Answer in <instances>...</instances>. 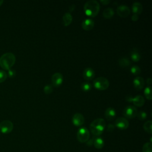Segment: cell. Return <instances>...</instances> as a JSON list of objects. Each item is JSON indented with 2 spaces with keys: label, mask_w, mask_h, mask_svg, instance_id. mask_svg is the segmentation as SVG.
<instances>
[{
  "label": "cell",
  "mask_w": 152,
  "mask_h": 152,
  "mask_svg": "<svg viewBox=\"0 0 152 152\" xmlns=\"http://www.w3.org/2000/svg\"><path fill=\"white\" fill-rule=\"evenodd\" d=\"M100 10V5L97 1L90 0L86 2L84 5L85 14L90 17H96Z\"/></svg>",
  "instance_id": "cell-1"
},
{
  "label": "cell",
  "mask_w": 152,
  "mask_h": 152,
  "mask_svg": "<svg viewBox=\"0 0 152 152\" xmlns=\"http://www.w3.org/2000/svg\"><path fill=\"white\" fill-rule=\"evenodd\" d=\"M106 127V122L102 118H97L94 120L90 125L91 133L95 136L100 135Z\"/></svg>",
  "instance_id": "cell-2"
},
{
  "label": "cell",
  "mask_w": 152,
  "mask_h": 152,
  "mask_svg": "<svg viewBox=\"0 0 152 152\" xmlns=\"http://www.w3.org/2000/svg\"><path fill=\"white\" fill-rule=\"evenodd\" d=\"M15 62V56L11 52L4 53L0 57V66L4 69H10Z\"/></svg>",
  "instance_id": "cell-3"
},
{
  "label": "cell",
  "mask_w": 152,
  "mask_h": 152,
  "mask_svg": "<svg viewBox=\"0 0 152 152\" xmlns=\"http://www.w3.org/2000/svg\"><path fill=\"white\" fill-rule=\"evenodd\" d=\"M94 87L99 90H105L109 86V82L104 77H100L96 78L93 81Z\"/></svg>",
  "instance_id": "cell-4"
},
{
  "label": "cell",
  "mask_w": 152,
  "mask_h": 152,
  "mask_svg": "<svg viewBox=\"0 0 152 152\" xmlns=\"http://www.w3.org/2000/svg\"><path fill=\"white\" fill-rule=\"evenodd\" d=\"M77 138L80 142H86L90 138V132L85 127L80 128L77 133Z\"/></svg>",
  "instance_id": "cell-5"
},
{
  "label": "cell",
  "mask_w": 152,
  "mask_h": 152,
  "mask_svg": "<svg viewBox=\"0 0 152 152\" xmlns=\"http://www.w3.org/2000/svg\"><path fill=\"white\" fill-rule=\"evenodd\" d=\"M123 115L126 119H132L137 116V109L134 106H126L123 111Z\"/></svg>",
  "instance_id": "cell-6"
},
{
  "label": "cell",
  "mask_w": 152,
  "mask_h": 152,
  "mask_svg": "<svg viewBox=\"0 0 152 152\" xmlns=\"http://www.w3.org/2000/svg\"><path fill=\"white\" fill-rule=\"evenodd\" d=\"M13 124L9 120L2 121L0 123V132L4 134H8L13 129Z\"/></svg>",
  "instance_id": "cell-7"
},
{
  "label": "cell",
  "mask_w": 152,
  "mask_h": 152,
  "mask_svg": "<svg viewBox=\"0 0 152 152\" xmlns=\"http://www.w3.org/2000/svg\"><path fill=\"white\" fill-rule=\"evenodd\" d=\"M115 126L121 130L126 129L129 126V122L125 118L120 117L115 120Z\"/></svg>",
  "instance_id": "cell-8"
},
{
  "label": "cell",
  "mask_w": 152,
  "mask_h": 152,
  "mask_svg": "<svg viewBox=\"0 0 152 152\" xmlns=\"http://www.w3.org/2000/svg\"><path fill=\"white\" fill-rule=\"evenodd\" d=\"M63 76L59 72H56L52 75L51 78L52 86L55 87H59L63 83Z\"/></svg>",
  "instance_id": "cell-9"
},
{
  "label": "cell",
  "mask_w": 152,
  "mask_h": 152,
  "mask_svg": "<svg viewBox=\"0 0 152 152\" xmlns=\"http://www.w3.org/2000/svg\"><path fill=\"white\" fill-rule=\"evenodd\" d=\"M127 101L129 102L133 103V104L138 107H141L144 105L145 103V100L143 96L141 95H138L135 96V97H129L127 99Z\"/></svg>",
  "instance_id": "cell-10"
},
{
  "label": "cell",
  "mask_w": 152,
  "mask_h": 152,
  "mask_svg": "<svg viewBox=\"0 0 152 152\" xmlns=\"http://www.w3.org/2000/svg\"><path fill=\"white\" fill-rule=\"evenodd\" d=\"M130 9L125 5H121L117 8V14L121 17L125 18L130 14Z\"/></svg>",
  "instance_id": "cell-11"
},
{
  "label": "cell",
  "mask_w": 152,
  "mask_h": 152,
  "mask_svg": "<svg viewBox=\"0 0 152 152\" xmlns=\"http://www.w3.org/2000/svg\"><path fill=\"white\" fill-rule=\"evenodd\" d=\"M72 122L75 126H80L84 123V118L81 113H76L72 116Z\"/></svg>",
  "instance_id": "cell-12"
},
{
  "label": "cell",
  "mask_w": 152,
  "mask_h": 152,
  "mask_svg": "<svg viewBox=\"0 0 152 152\" xmlns=\"http://www.w3.org/2000/svg\"><path fill=\"white\" fill-rule=\"evenodd\" d=\"M134 88L137 90H141L144 86V80L142 77L137 76L133 80Z\"/></svg>",
  "instance_id": "cell-13"
},
{
  "label": "cell",
  "mask_w": 152,
  "mask_h": 152,
  "mask_svg": "<svg viewBox=\"0 0 152 152\" xmlns=\"http://www.w3.org/2000/svg\"><path fill=\"white\" fill-rule=\"evenodd\" d=\"M82 28L86 31H89L93 29L94 26V22L92 19L86 18L85 19L81 24Z\"/></svg>",
  "instance_id": "cell-14"
},
{
  "label": "cell",
  "mask_w": 152,
  "mask_h": 152,
  "mask_svg": "<svg viewBox=\"0 0 152 152\" xmlns=\"http://www.w3.org/2000/svg\"><path fill=\"white\" fill-rule=\"evenodd\" d=\"M83 77L86 80H91L95 76V72L91 68H86L83 74Z\"/></svg>",
  "instance_id": "cell-15"
},
{
  "label": "cell",
  "mask_w": 152,
  "mask_h": 152,
  "mask_svg": "<svg viewBox=\"0 0 152 152\" xmlns=\"http://www.w3.org/2000/svg\"><path fill=\"white\" fill-rule=\"evenodd\" d=\"M104 116L108 121H112L116 116V111L112 107H107L104 112Z\"/></svg>",
  "instance_id": "cell-16"
},
{
  "label": "cell",
  "mask_w": 152,
  "mask_h": 152,
  "mask_svg": "<svg viewBox=\"0 0 152 152\" xmlns=\"http://www.w3.org/2000/svg\"><path fill=\"white\" fill-rule=\"evenodd\" d=\"M72 21V17L69 12H66L62 17V23L64 26H69Z\"/></svg>",
  "instance_id": "cell-17"
},
{
  "label": "cell",
  "mask_w": 152,
  "mask_h": 152,
  "mask_svg": "<svg viewBox=\"0 0 152 152\" xmlns=\"http://www.w3.org/2000/svg\"><path fill=\"white\" fill-rule=\"evenodd\" d=\"M142 5L138 2H135L132 4V11L135 14H140L142 11Z\"/></svg>",
  "instance_id": "cell-18"
},
{
  "label": "cell",
  "mask_w": 152,
  "mask_h": 152,
  "mask_svg": "<svg viewBox=\"0 0 152 152\" xmlns=\"http://www.w3.org/2000/svg\"><path fill=\"white\" fill-rule=\"evenodd\" d=\"M118 64L122 68H127L130 66L131 62L126 57H121L118 60Z\"/></svg>",
  "instance_id": "cell-19"
},
{
  "label": "cell",
  "mask_w": 152,
  "mask_h": 152,
  "mask_svg": "<svg viewBox=\"0 0 152 152\" xmlns=\"http://www.w3.org/2000/svg\"><path fill=\"white\" fill-rule=\"evenodd\" d=\"M93 145L97 149H101L103 147L104 142L103 140L100 137L96 138L93 141Z\"/></svg>",
  "instance_id": "cell-20"
},
{
  "label": "cell",
  "mask_w": 152,
  "mask_h": 152,
  "mask_svg": "<svg viewBox=\"0 0 152 152\" xmlns=\"http://www.w3.org/2000/svg\"><path fill=\"white\" fill-rule=\"evenodd\" d=\"M115 14V12L112 8H106L103 12V17L106 19H109L112 18Z\"/></svg>",
  "instance_id": "cell-21"
},
{
  "label": "cell",
  "mask_w": 152,
  "mask_h": 152,
  "mask_svg": "<svg viewBox=\"0 0 152 152\" xmlns=\"http://www.w3.org/2000/svg\"><path fill=\"white\" fill-rule=\"evenodd\" d=\"M143 128L146 132H147L150 134H152V122H151V121H146L144 124Z\"/></svg>",
  "instance_id": "cell-22"
},
{
  "label": "cell",
  "mask_w": 152,
  "mask_h": 152,
  "mask_svg": "<svg viewBox=\"0 0 152 152\" xmlns=\"http://www.w3.org/2000/svg\"><path fill=\"white\" fill-rule=\"evenodd\" d=\"M131 58L134 62H138L140 60L141 56L137 50H133L131 53Z\"/></svg>",
  "instance_id": "cell-23"
},
{
  "label": "cell",
  "mask_w": 152,
  "mask_h": 152,
  "mask_svg": "<svg viewBox=\"0 0 152 152\" xmlns=\"http://www.w3.org/2000/svg\"><path fill=\"white\" fill-rule=\"evenodd\" d=\"M145 97H146V99H147L149 100H151L152 98V96H151V86H147L145 87L144 91Z\"/></svg>",
  "instance_id": "cell-24"
},
{
  "label": "cell",
  "mask_w": 152,
  "mask_h": 152,
  "mask_svg": "<svg viewBox=\"0 0 152 152\" xmlns=\"http://www.w3.org/2000/svg\"><path fill=\"white\" fill-rule=\"evenodd\" d=\"M81 88L84 91H88L91 89V85L88 82H84L81 85Z\"/></svg>",
  "instance_id": "cell-25"
},
{
  "label": "cell",
  "mask_w": 152,
  "mask_h": 152,
  "mask_svg": "<svg viewBox=\"0 0 152 152\" xmlns=\"http://www.w3.org/2000/svg\"><path fill=\"white\" fill-rule=\"evenodd\" d=\"M131 72L135 75H138L141 73V69L140 68L137 66V65H134L131 68Z\"/></svg>",
  "instance_id": "cell-26"
},
{
  "label": "cell",
  "mask_w": 152,
  "mask_h": 152,
  "mask_svg": "<svg viewBox=\"0 0 152 152\" xmlns=\"http://www.w3.org/2000/svg\"><path fill=\"white\" fill-rule=\"evenodd\" d=\"M151 142H146L142 147V152H152Z\"/></svg>",
  "instance_id": "cell-27"
},
{
  "label": "cell",
  "mask_w": 152,
  "mask_h": 152,
  "mask_svg": "<svg viewBox=\"0 0 152 152\" xmlns=\"http://www.w3.org/2000/svg\"><path fill=\"white\" fill-rule=\"evenodd\" d=\"M53 86L51 84H47L44 87L43 91L46 94H50L53 92Z\"/></svg>",
  "instance_id": "cell-28"
},
{
  "label": "cell",
  "mask_w": 152,
  "mask_h": 152,
  "mask_svg": "<svg viewBox=\"0 0 152 152\" xmlns=\"http://www.w3.org/2000/svg\"><path fill=\"white\" fill-rule=\"evenodd\" d=\"M137 116L140 120H144L146 119L147 116V114L144 111H140L139 112H137Z\"/></svg>",
  "instance_id": "cell-29"
},
{
  "label": "cell",
  "mask_w": 152,
  "mask_h": 152,
  "mask_svg": "<svg viewBox=\"0 0 152 152\" xmlns=\"http://www.w3.org/2000/svg\"><path fill=\"white\" fill-rule=\"evenodd\" d=\"M7 78V72L4 70L0 69V83L4 81Z\"/></svg>",
  "instance_id": "cell-30"
},
{
  "label": "cell",
  "mask_w": 152,
  "mask_h": 152,
  "mask_svg": "<svg viewBox=\"0 0 152 152\" xmlns=\"http://www.w3.org/2000/svg\"><path fill=\"white\" fill-rule=\"evenodd\" d=\"M7 76H8L10 78H12L14 77L16 75V72L14 69H8V72H7Z\"/></svg>",
  "instance_id": "cell-31"
},
{
  "label": "cell",
  "mask_w": 152,
  "mask_h": 152,
  "mask_svg": "<svg viewBox=\"0 0 152 152\" xmlns=\"http://www.w3.org/2000/svg\"><path fill=\"white\" fill-rule=\"evenodd\" d=\"M107 131H110V132H112V131H113V130H114V129H115V125H113V124H109L108 125H107Z\"/></svg>",
  "instance_id": "cell-32"
},
{
  "label": "cell",
  "mask_w": 152,
  "mask_h": 152,
  "mask_svg": "<svg viewBox=\"0 0 152 152\" xmlns=\"http://www.w3.org/2000/svg\"><path fill=\"white\" fill-rule=\"evenodd\" d=\"M138 18H139V17H138V15L137 14H134L131 17V20L134 21H137L138 20Z\"/></svg>",
  "instance_id": "cell-33"
},
{
  "label": "cell",
  "mask_w": 152,
  "mask_h": 152,
  "mask_svg": "<svg viewBox=\"0 0 152 152\" xmlns=\"http://www.w3.org/2000/svg\"><path fill=\"white\" fill-rule=\"evenodd\" d=\"M100 2L103 4V5H107L109 3H110V1L109 0H101Z\"/></svg>",
  "instance_id": "cell-34"
},
{
  "label": "cell",
  "mask_w": 152,
  "mask_h": 152,
  "mask_svg": "<svg viewBox=\"0 0 152 152\" xmlns=\"http://www.w3.org/2000/svg\"><path fill=\"white\" fill-rule=\"evenodd\" d=\"M75 5H74V4H72V5H71L69 6V11L70 12H72V11H73L75 10Z\"/></svg>",
  "instance_id": "cell-35"
},
{
  "label": "cell",
  "mask_w": 152,
  "mask_h": 152,
  "mask_svg": "<svg viewBox=\"0 0 152 152\" xmlns=\"http://www.w3.org/2000/svg\"><path fill=\"white\" fill-rule=\"evenodd\" d=\"M146 82H147V84L148 85V86H150L151 85V83H152V80H151V78H148L147 79Z\"/></svg>",
  "instance_id": "cell-36"
},
{
  "label": "cell",
  "mask_w": 152,
  "mask_h": 152,
  "mask_svg": "<svg viewBox=\"0 0 152 152\" xmlns=\"http://www.w3.org/2000/svg\"><path fill=\"white\" fill-rule=\"evenodd\" d=\"M93 141H94V139H91V140H88L87 141V144L88 145H91L92 144H93Z\"/></svg>",
  "instance_id": "cell-37"
},
{
  "label": "cell",
  "mask_w": 152,
  "mask_h": 152,
  "mask_svg": "<svg viewBox=\"0 0 152 152\" xmlns=\"http://www.w3.org/2000/svg\"><path fill=\"white\" fill-rule=\"evenodd\" d=\"M2 3H3V1L2 0H0V6L2 5Z\"/></svg>",
  "instance_id": "cell-38"
}]
</instances>
